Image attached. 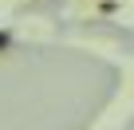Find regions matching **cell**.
Wrapping results in <instances>:
<instances>
[{
    "label": "cell",
    "instance_id": "cell-1",
    "mask_svg": "<svg viewBox=\"0 0 134 130\" xmlns=\"http://www.w3.org/2000/svg\"><path fill=\"white\" fill-rule=\"evenodd\" d=\"M4 47H8V36H4V32H0V51H4Z\"/></svg>",
    "mask_w": 134,
    "mask_h": 130
}]
</instances>
